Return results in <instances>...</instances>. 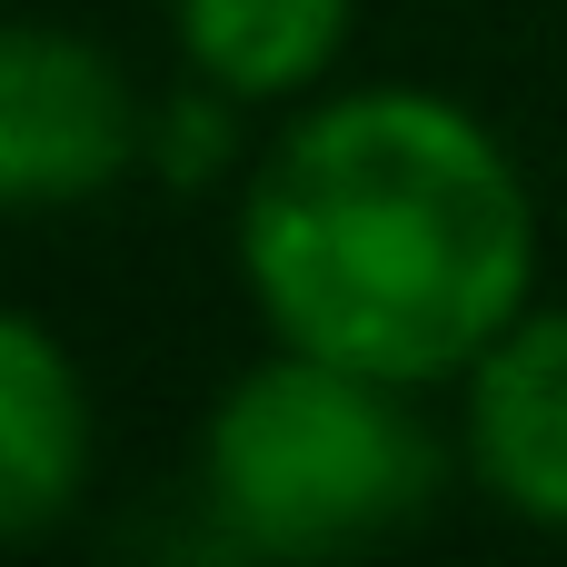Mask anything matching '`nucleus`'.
<instances>
[{"mask_svg": "<svg viewBox=\"0 0 567 567\" xmlns=\"http://www.w3.org/2000/svg\"><path fill=\"white\" fill-rule=\"evenodd\" d=\"M189 488L249 558H359L439 508L449 449L419 419V389L269 339V359L209 399Z\"/></svg>", "mask_w": 567, "mask_h": 567, "instance_id": "2", "label": "nucleus"}, {"mask_svg": "<svg viewBox=\"0 0 567 567\" xmlns=\"http://www.w3.org/2000/svg\"><path fill=\"white\" fill-rule=\"evenodd\" d=\"M349 20L359 0H169L179 70L249 110H299L309 90H329Z\"/></svg>", "mask_w": 567, "mask_h": 567, "instance_id": "6", "label": "nucleus"}, {"mask_svg": "<svg viewBox=\"0 0 567 567\" xmlns=\"http://www.w3.org/2000/svg\"><path fill=\"white\" fill-rule=\"evenodd\" d=\"M150 90L60 20H0V219H60L150 169Z\"/></svg>", "mask_w": 567, "mask_h": 567, "instance_id": "3", "label": "nucleus"}, {"mask_svg": "<svg viewBox=\"0 0 567 567\" xmlns=\"http://www.w3.org/2000/svg\"><path fill=\"white\" fill-rule=\"evenodd\" d=\"M100 468V409L70 339L40 309L0 299V548L50 538Z\"/></svg>", "mask_w": 567, "mask_h": 567, "instance_id": "4", "label": "nucleus"}, {"mask_svg": "<svg viewBox=\"0 0 567 567\" xmlns=\"http://www.w3.org/2000/svg\"><path fill=\"white\" fill-rule=\"evenodd\" d=\"M239 289L279 349L458 389L538 309V189L429 80L309 90L239 169Z\"/></svg>", "mask_w": 567, "mask_h": 567, "instance_id": "1", "label": "nucleus"}, {"mask_svg": "<svg viewBox=\"0 0 567 567\" xmlns=\"http://www.w3.org/2000/svg\"><path fill=\"white\" fill-rule=\"evenodd\" d=\"M468 478L528 518V528H558L567 538V299H538L468 379Z\"/></svg>", "mask_w": 567, "mask_h": 567, "instance_id": "5", "label": "nucleus"}, {"mask_svg": "<svg viewBox=\"0 0 567 567\" xmlns=\"http://www.w3.org/2000/svg\"><path fill=\"white\" fill-rule=\"evenodd\" d=\"M239 110H249V100H229V90H209V80H179V90L150 110V169H159L169 189L229 179V169H239Z\"/></svg>", "mask_w": 567, "mask_h": 567, "instance_id": "7", "label": "nucleus"}]
</instances>
